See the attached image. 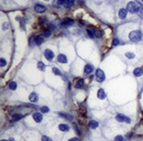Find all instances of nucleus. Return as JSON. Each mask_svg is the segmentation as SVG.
Listing matches in <instances>:
<instances>
[{
    "instance_id": "nucleus-6",
    "label": "nucleus",
    "mask_w": 143,
    "mask_h": 141,
    "mask_svg": "<svg viewBox=\"0 0 143 141\" xmlns=\"http://www.w3.org/2000/svg\"><path fill=\"white\" fill-rule=\"evenodd\" d=\"M44 56H45V58L48 60V61H52L53 58H54V53L51 51V50H45L44 51Z\"/></svg>"
},
{
    "instance_id": "nucleus-1",
    "label": "nucleus",
    "mask_w": 143,
    "mask_h": 141,
    "mask_svg": "<svg viewBox=\"0 0 143 141\" xmlns=\"http://www.w3.org/2000/svg\"><path fill=\"white\" fill-rule=\"evenodd\" d=\"M127 10L129 11V12H131V13L139 12V11L141 10V6L138 2H135V1H131V2L128 3Z\"/></svg>"
},
{
    "instance_id": "nucleus-25",
    "label": "nucleus",
    "mask_w": 143,
    "mask_h": 141,
    "mask_svg": "<svg viewBox=\"0 0 143 141\" xmlns=\"http://www.w3.org/2000/svg\"><path fill=\"white\" fill-rule=\"evenodd\" d=\"M50 35H51V31L50 30H46V31H44V32L42 33V36L43 38H48Z\"/></svg>"
},
{
    "instance_id": "nucleus-5",
    "label": "nucleus",
    "mask_w": 143,
    "mask_h": 141,
    "mask_svg": "<svg viewBox=\"0 0 143 141\" xmlns=\"http://www.w3.org/2000/svg\"><path fill=\"white\" fill-rule=\"evenodd\" d=\"M96 77H97V80L98 82H104L105 80V73H104V70H101L100 68L96 70Z\"/></svg>"
},
{
    "instance_id": "nucleus-8",
    "label": "nucleus",
    "mask_w": 143,
    "mask_h": 141,
    "mask_svg": "<svg viewBox=\"0 0 143 141\" xmlns=\"http://www.w3.org/2000/svg\"><path fill=\"white\" fill-rule=\"evenodd\" d=\"M73 24H74V21L73 20H69V19L64 20L63 22L61 23V26H63V28H68V26H72Z\"/></svg>"
},
{
    "instance_id": "nucleus-7",
    "label": "nucleus",
    "mask_w": 143,
    "mask_h": 141,
    "mask_svg": "<svg viewBox=\"0 0 143 141\" xmlns=\"http://www.w3.org/2000/svg\"><path fill=\"white\" fill-rule=\"evenodd\" d=\"M95 70V67H94V65L91 64H86L85 68H84V73L86 74V75H89L90 73H92V70Z\"/></svg>"
},
{
    "instance_id": "nucleus-3",
    "label": "nucleus",
    "mask_w": 143,
    "mask_h": 141,
    "mask_svg": "<svg viewBox=\"0 0 143 141\" xmlns=\"http://www.w3.org/2000/svg\"><path fill=\"white\" fill-rule=\"evenodd\" d=\"M43 41H44L43 40V36H41V35H35L32 40H30V45H33V43L36 45H41L43 43Z\"/></svg>"
},
{
    "instance_id": "nucleus-4",
    "label": "nucleus",
    "mask_w": 143,
    "mask_h": 141,
    "mask_svg": "<svg viewBox=\"0 0 143 141\" xmlns=\"http://www.w3.org/2000/svg\"><path fill=\"white\" fill-rule=\"evenodd\" d=\"M116 119H117V121L119 122H128V123H130L131 122V119L129 117H126L124 115H121V114H118L116 116Z\"/></svg>"
},
{
    "instance_id": "nucleus-28",
    "label": "nucleus",
    "mask_w": 143,
    "mask_h": 141,
    "mask_svg": "<svg viewBox=\"0 0 143 141\" xmlns=\"http://www.w3.org/2000/svg\"><path fill=\"white\" fill-rule=\"evenodd\" d=\"M0 62H1V63H0L1 67H3V66H6V65H7V61L4 60V58H1V60H0Z\"/></svg>"
},
{
    "instance_id": "nucleus-2",
    "label": "nucleus",
    "mask_w": 143,
    "mask_h": 141,
    "mask_svg": "<svg viewBox=\"0 0 143 141\" xmlns=\"http://www.w3.org/2000/svg\"><path fill=\"white\" fill-rule=\"evenodd\" d=\"M141 38H142V33H141L139 30L132 31V32H130V34H129L130 41H132L133 43H138V42L141 40Z\"/></svg>"
},
{
    "instance_id": "nucleus-26",
    "label": "nucleus",
    "mask_w": 143,
    "mask_h": 141,
    "mask_svg": "<svg viewBox=\"0 0 143 141\" xmlns=\"http://www.w3.org/2000/svg\"><path fill=\"white\" fill-rule=\"evenodd\" d=\"M53 73H54L55 75H62V73H61V70H58L57 67H53Z\"/></svg>"
},
{
    "instance_id": "nucleus-16",
    "label": "nucleus",
    "mask_w": 143,
    "mask_h": 141,
    "mask_svg": "<svg viewBox=\"0 0 143 141\" xmlns=\"http://www.w3.org/2000/svg\"><path fill=\"white\" fill-rule=\"evenodd\" d=\"M58 129H60L61 131H68L69 130V126L66 125V123H61L58 126Z\"/></svg>"
},
{
    "instance_id": "nucleus-30",
    "label": "nucleus",
    "mask_w": 143,
    "mask_h": 141,
    "mask_svg": "<svg viewBox=\"0 0 143 141\" xmlns=\"http://www.w3.org/2000/svg\"><path fill=\"white\" fill-rule=\"evenodd\" d=\"M41 112H42V114H44V112H48V107H44V106L41 107Z\"/></svg>"
},
{
    "instance_id": "nucleus-13",
    "label": "nucleus",
    "mask_w": 143,
    "mask_h": 141,
    "mask_svg": "<svg viewBox=\"0 0 143 141\" xmlns=\"http://www.w3.org/2000/svg\"><path fill=\"white\" fill-rule=\"evenodd\" d=\"M57 61L60 62V63H62V64H64V63H66V62H67V57H66V55H64V54H60L58 56H57Z\"/></svg>"
},
{
    "instance_id": "nucleus-21",
    "label": "nucleus",
    "mask_w": 143,
    "mask_h": 141,
    "mask_svg": "<svg viewBox=\"0 0 143 141\" xmlns=\"http://www.w3.org/2000/svg\"><path fill=\"white\" fill-rule=\"evenodd\" d=\"M23 115H20V114H13L12 115V120L13 121H18V120H20V119L22 118Z\"/></svg>"
},
{
    "instance_id": "nucleus-24",
    "label": "nucleus",
    "mask_w": 143,
    "mask_h": 141,
    "mask_svg": "<svg viewBox=\"0 0 143 141\" xmlns=\"http://www.w3.org/2000/svg\"><path fill=\"white\" fill-rule=\"evenodd\" d=\"M64 3H65V0H56L54 2V6L60 7V6H62V4H64Z\"/></svg>"
},
{
    "instance_id": "nucleus-33",
    "label": "nucleus",
    "mask_w": 143,
    "mask_h": 141,
    "mask_svg": "<svg viewBox=\"0 0 143 141\" xmlns=\"http://www.w3.org/2000/svg\"><path fill=\"white\" fill-rule=\"evenodd\" d=\"M139 16H140V18H143V8H141V10L139 11Z\"/></svg>"
},
{
    "instance_id": "nucleus-18",
    "label": "nucleus",
    "mask_w": 143,
    "mask_h": 141,
    "mask_svg": "<svg viewBox=\"0 0 143 141\" xmlns=\"http://www.w3.org/2000/svg\"><path fill=\"white\" fill-rule=\"evenodd\" d=\"M97 127H98V122L96 121V120H91V121H89V128L96 129Z\"/></svg>"
},
{
    "instance_id": "nucleus-15",
    "label": "nucleus",
    "mask_w": 143,
    "mask_h": 141,
    "mask_svg": "<svg viewBox=\"0 0 143 141\" xmlns=\"http://www.w3.org/2000/svg\"><path fill=\"white\" fill-rule=\"evenodd\" d=\"M29 99H30V101H33V103H36L39 100V97H38V94L35 93H32L30 96H29Z\"/></svg>"
},
{
    "instance_id": "nucleus-11",
    "label": "nucleus",
    "mask_w": 143,
    "mask_h": 141,
    "mask_svg": "<svg viewBox=\"0 0 143 141\" xmlns=\"http://www.w3.org/2000/svg\"><path fill=\"white\" fill-rule=\"evenodd\" d=\"M34 9H35V11L36 12H40V13H42V12H44L45 10H46V8H45L44 6H42V4H35L34 6Z\"/></svg>"
},
{
    "instance_id": "nucleus-17",
    "label": "nucleus",
    "mask_w": 143,
    "mask_h": 141,
    "mask_svg": "<svg viewBox=\"0 0 143 141\" xmlns=\"http://www.w3.org/2000/svg\"><path fill=\"white\" fill-rule=\"evenodd\" d=\"M61 117H63V118H66L67 120H69V121H73V116H69L68 114H63V112H60Z\"/></svg>"
},
{
    "instance_id": "nucleus-23",
    "label": "nucleus",
    "mask_w": 143,
    "mask_h": 141,
    "mask_svg": "<svg viewBox=\"0 0 143 141\" xmlns=\"http://www.w3.org/2000/svg\"><path fill=\"white\" fill-rule=\"evenodd\" d=\"M38 68L40 70H45V65L43 64V62H41V61L39 62V63H38Z\"/></svg>"
},
{
    "instance_id": "nucleus-19",
    "label": "nucleus",
    "mask_w": 143,
    "mask_h": 141,
    "mask_svg": "<svg viewBox=\"0 0 143 141\" xmlns=\"http://www.w3.org/2000/svg\"><path fill=\"white\" fill-rule=\"evenodd\" d=\"M75 2V0H65V3H64V7H66V8H69L72 7Z\"/></svg>"
},
{
    "instance_id": "nucleus-34",
    "label": "nucleus",
    "mask_w": 143,
    "mask_h": 141,
    "mask_svg": "<svg viewBox=\"0 0 143 141\" xmlns=\"http://www.w3.org/2000/svg\"><path fill=\"white\" fill-rule=\"evenodd\" d=\"M40 22H41V23H43V24H44V23H46V22H48V21H46V19H45V18H42V19L40 20Z\"/></svg>"
},
{
    "instance_id": "nucleus-32",
    "label": "nucleus",
    "mask_w": 143,
    "mask_h": 141,
    "mask_svg": "<svg viewBox=\"0 0 143 141\" xmlns=\"http://www.w3.org/2000/svg\"><path fill=\"white\" fill-rule=\"evenodd\" d=\"M42 141H52V139L46 137V136H43V137H42Z\"/></svg>"
},
{
    "instance_id": "nucleus-22",
    "label": "nucleus",
    "mask_w": 143,
    "mask_h": 141,
    "mask_svg": "<svg viewBox=\"0 0 143 141\" xmlns=\"http://www.w3.org/2000/svg\"><path fill=\"white\" fill-rule=\"evenodd\" d=\"M9 88L11 90L17 89V83H16V82H10V83H9Z\"/></svg>"
},
{
    "instance_id": "nucleus-9",
    "label": "nucleus",
    "mask_w": 143,
    "mask_h": 141,
    "mask_svg": "<svg viewBox=\"0 0 143 141\" xmlns=\"http://www.w3.org/2000/svg\"><path fill=\"white\" fill-rule=\"evenodd\" d=\"M33 119H34L36 122H41L42 119H43V116H42V112H34L33 114Z\"/></svg>"
},
{
    "instance_id": "nucleus-29",
    "label": "nucleus",
    "mask_w": 143,
    "mask_h": 141,
    "mask_svg": "<svg viewBox=\"0 0 143 141\" xmlns=\"http://www.w3.org/2000/svg\"><path fill=\"white\" fill-rule=\"evenodd\" d=\"M126 56H127L128 58H133L134 57V53H131V52H129V53H127V54H126Z\"/></svg>"
},
{
    "instance_id": "nucleus-10",
    "label": "nucleus",
    "mask_w": 143,
    "mask_h": 141,
    "mask_svg": "<svg viewBox=\"0 0 143 141\" xmlns=\"http://www.w3.org/2000/svg\"><path fill=\"white\" fill-rule=\"evenodd\" d=\"M84 85H85V82H84V79H82V78H78L76 82V84H75V87H76L77 89H82L84 87Z\"/></svg>"
},
{
    "instance_id": "nucleus-20",
    "label": "nucleus",
    "mask_w": 143,
    "mask_h": 141,
    "mask_svg": "<svg viewBox=\"0 0 143 141\" xmlns=\"http://www.w3.org/2000/svg\"><path fill=\"white\" fill-rule=\"evenodd\" d=\"M133 74L135 75V76L139 77V76H141V75L143 74V70H142V68H135V70H133Z\"/></svg>"
},
{
    "instance_id": "nucleus-38",
    "label": "nucleus",
    "mask_w": 143,
    "mask_h": 141,
    "mask_svg": "<svg viewBox=\"0 0 143 141\" xmlns=\"http://www.w3.org/2000/svg\"><path fill=\"white\" fill-rule=\"evenodd\" d=\"M46 1H48V0H46Z\"/></svg>"
},
{
    "instance_id": "nucleus-37",
    "label": "nucleus",
    "mask_w": 143,
    "mask_h": 141,
    "mask_svg": "<svg viewBox=\"0 0 143 141\" xmlns=\"http://www.w3.org/2000/svg\"><path fill=\"white\" fill-rule=\"evenodd\" d=\"M1 141H7V140H3V139H2V140H1Z\"/></svg>"
},
{
    "instance_id": "nucleus-14",
    "label": "nucleus",
    "mask_w": 143,
    "mask_h": 141,
    "mask_svg": "<svg viewBox=\"0 0 143 141\" xmlns=\"http://www.w3.org/2000/svg\"><path fill=\"white\" fill-rule=\"evenodd\" d=\"M127 13H128L127 9H120L119 10V18H120V19H124V18L127 17Z\"/></svg>"
},
{
    "instance_id": "nucleus-35",
    "label": "nucleus",
    "mask_w": 143,
    "mask_h": 141,
    "mask_svg": "<svg viewBox=\"0 0 143 141\" xmlns=\"http://www.w3.org/2000/svg\"><path fill=\"white\" fill-rule=\"evenodd\" d=\"M8 26H9V24H8V23H3V26H2L3 30H7V29H8Z\"/></svg>"
},
{
    "instance_id": "nucleus-39",
    "label": "nucleus",
    "mask_w": 143,
    "mask_h": 141,
    "mask_svg": "<svg viewBox=\"0 0 143 141\" xmlns=\"http://www.w3.org/2000/svg\"><path fill=\"white\" fill-rule=\"evenodd\" d=\"M142 2H143V0H142Z\"/></svg>"
},
{
    "instance_id": "nucleus-36",
    "label": "nucleus",
    "mask_w": 143,
    "mask_h": 141,
    "mask_svg": "<svg viewBox=\"0 0 143 141\" xmlns=\"http://www.w3.org/2000/svg\"><path fill=\"white\" fill-rule=\"evenodd\" d=\"M68 141H79V139H78V138H72V139H69Z\"/></svg>"
},
{
    "instance_id": "nucleus-27",
    "label": "nucleus",
    "mask_w": 143,
    "mask_h": 141,
    "mask_svg": "<svg viewBox=\"0 0 143 141\" xmlns=\"http://www.w3.org/2000/svg\"><path fill=\"white\" fill-rule=\"evenodd\" d=\"M114 141H124V138L122 136H117V137L114 138Z\"/></svg>"
},
{
    "instance_id": "nucleus-31",
    "label": "nucleus",
    "mask_w": 143,
    "mask_h": 141,
    "mask_svg": "<svg viewBox=\"0 0 143 141\" xmlns=\"http://www.w3.org/2000/svg\"><path fill=\"white\" fill-rule=\"evenodd\" d=\"M112 44H113V45H119V44H120V41H119L118 39H113V41H112Z\"/></svg>"
},
{
    "instance_id": "nucleus-12",
    "label": "nucleus",
    "mask_w": 143,
    "mask_h": 141,
    "mask_svg": "<svg viewBox=\"0 0 143 141\" xmlns=\"http://www.w3.org/2000/svg\"><path fill=\"white\" fill-rule=\"evenodd\" d=\"M97 97H98L99 99H105V98H106V93H105V90L102 89V88L98 89V92H97Z\"/></svg>"
}]
</instances>
